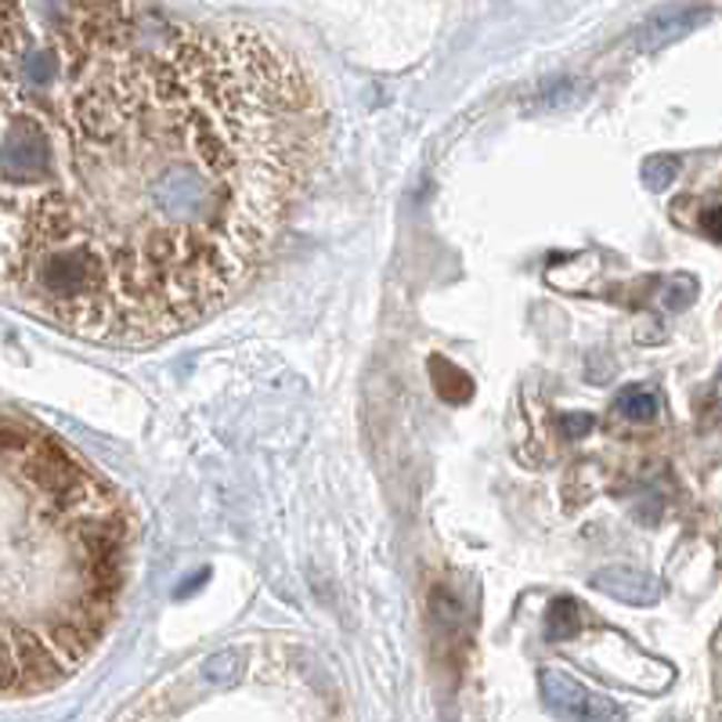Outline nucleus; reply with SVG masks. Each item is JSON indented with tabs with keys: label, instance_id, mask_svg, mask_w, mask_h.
Returning <instances> with one entry per match:
<instances>
[{
	"label": "nucleus",
	"instance_id": "nucleus-3",
	"mask_svg": "<svg viewBox=\"0 0 722 722\" xmlns=\"http://www.w3.org/2000/svg\"><path fill=\"white\" fill-rule=\"evenodd\" d=\"M592 589L603 592V596L618 600V603H629V606H654L661 600V592H664V585L650 571L625 568V563L600 568L596 574H592Z\"/></svg>",
	"mask_w": 722,
	"mask_h": 722
},
{
	"label": "nucleus",
	"instance_id": "nucleus-2",
	"mask_svg": "<svg viewBox=\"0 0 722 722\" xmlns=\"http://www.w3.org/2000/svg\"><path fill=\"white\" fill-rule=\"evenodd\" d=\"M542 698L568 722H625V712H621L611 698L592 693L578 683V679L553 672V669L542 672Z\"/></svg>",
	"mask_w": 722,
	"mask_h": 722
},
{
	"label": "nucleus",
	"instance_id": "nucleus-11",
	"mask_svg": "<svg viewBox=\"0 0 722 722\" xmlns=\"http://www.w3.org/2000/svg\"><path fill=\"white\" fill-rule=\"evenodd\" d=\"M701 224H704V231H708V235H712V239H722V207L704 210Z\"/></svg>",
	"mask_w": 722,
	"mask_h": 722
},
{
	"label": "nucleus",
	"instance_id": "nucleus-5",
	"mask_svg": "<svg viewBox=\"0 0 722 722\" xmlns=\"http://www.w3.org/2000/svg\"><path fill=\"white\" fill-rule=\"evenodd\" d=\"M614 409L621 419H629V423H650V419L658 415V394L646 387H629L618 394Z\"/></svg>",
	"mask_w": 722,
	"mask_h": 722
},
{
	"label": "nucleus",
	"instance_id": "nucleus-6",
	"mask_svg": "<svg viewBox=\"0 0 722 722\" xmlns=\"http://www.w3.org/2000/svg\"><path fill=\"white\" fill-rule=\"evenodd\" d=\"M578 625H582V611H578V603L574 600H553V606H549V614H545V640H568V635L578 632Z\"/></svg>",
	"mask_w": 722,
	"mask_h": 722
},
{
	"label": "nucleus",
	"instance_id": "nucleus-10",
	"mask_svg": "<svg viewBox=\"0 0 722 722\" xmlns=\"http://www.w3.org/2000/svg\"><path fill=\"white\" fill-rule=\"evenodd\" d=\"M693 297H698V282H693L690 274H679V279H672L669 289H664V308H669V311H683Z\"/></svg>",
	"mask_w": 722,
	"mask_h": 722
},
{
	"label": "nucleus",
	"instance_id": "nucleus-8",
	"mask_svg": "<svg viewBox=\"0 0 722 722\" xmlns=\"http://www.w3.org/2000/svg\"><path fill=\"white\" fill-rule=\"evenodd\" d=\"M679 173V159L675 156H650L643 163V184L650 192H664Z\"/></svg>",
	"mask_w": 722,
	"mask_h": 722
},
{
	"label": "nucleus",
	"instance_id": "nucleus-4",
	"mask_svg": "<svg viewBox=\"0 0 722 722\" xmlns=\"http://www.w3.org/2000/svg\"><path fill=\"white\" fill-rule=\"evenodd\" d=\"M708 8H683V4H672V8H661L654 11L650 19L640 26V33H635V48L640 51H661L675 43L679 37L693 33L704 19H708Z\"/></svg>",
	"mask_w": 722,
	"mask_h": 722
},
{
	"label": "nucleus",
	"instance_id": "nucleus-13",
	"mask_svg": "<svg viewBox=\"0 0 722 722\" xmlns=\"http://www.w3.org/2000/svg\"><path fill=\"white\" fill-rule=\"evenodd\" d=\"M715 404H719V415H722V372H719V380H715Z\"/></svg>",
	"mask_w": 722,
	"mask_h": 722
},
{
	"label": "nucleus",
	"instance_id": "nucleus-12",
	"mask_svg": "<svg viewBox=\"0 0 722 722\" xmlns=\"http://www.w3.org/2000/svg\"><path fill=\"white\" fill-rule=\"evenodd\" d=\"M563 427H568V433H585L592 427V415H568Z\"/></svg>",
	"mask_w": 722,
	"mask_h": 722
},
{
	"label": "nucleus",
	"instance_id": "nucleus-9",
	"mask_svg": "<svg viewBox=\"0 0 722 722\" xmlns=\"http://www.w3.org/2000/svg\"><path fill=\"white\" fill-rule=\"evenodd\" d=\"M433 387H438V394H441L444 401H467V398L473 394V383H470L459 369H452V375H448V380H444V375L433 372Z\"/></svg>",
	"mask_w": 722,
	"mask_h": 722
},
{
	"label": "nucleus",
	"instance_id": "nucleus-1",
	"mask_svg": "<svg viewBox=\"0 0 722 722\" xmlns=\"http://www.w3.org/2000/svg\"><path fill=\"white\" fill-rule=\"evenodd\" d=\"M282 40L134 4H0V300L156 343L242 293L329 149Z\"/></svg>",
	"mask_w": 722,
	"mask_h": 722
},
{
	"label": "nucleus",
	"instance_id": "nucleus-7",
	"mask_svg": "<svg viewBox=\"0 0 722 722\" xmlns=\"http://www.w3.org/2000/svg\"><path fill=\"white\" fill-rule=\"evenodd\" d=\"M202 675H207L213 686H231V683H239V675H242V654H239V650H217V654L207 658V664H202Z\"/></svg>",
	"mask_w": 722,
	"mask_h": 722
}]
</instances>
